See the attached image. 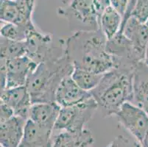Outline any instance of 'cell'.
<instances>
[{
	"mask_svg": "<svg viewBox=\"0 0 148 147\" xmlns=\"http://www.w3.org/2000/svg\"><path fill=\"white\" fill-rule=\"evenodd\" d=\"M107 39L98 30H78L66 40V54L75 68L104 75L114 68Z\"/></svg>",
	"mask_w": 148,
	"mask_h": 147,
	"instance_id": "1",
	"label": "cell"
},
{
	"mask_svg": "<svg viewBox=\"0 0 148 147\" xmlns=\"http://www.w3.org/2000/svg\"><path fill=\"white\" fill-rule=\"evenodd\" d=\"M134 70L113 68L103 75L97 86L91 91L104 117L116 116L124 104L132 102Z\"/></svg>",
	"mask_w": 148,
	"mask_h": 147,
	"instance_id": "2",
	"label": "cell"
},
{
	"mask_svg": "<svg viewBox=\"0 0 148 147\" xmlns=\"http://www.w3.org/2000/svg\"><path fill=\"white\" fill-rule=\"evenodd\" d=\"M73 70L66 54L58 60L38 64L26 84L33 104L56 102L58 88L64 78L72 75Z\"/></svg>",
	"mask_w": 148,
	"mask_h": 147,
	"instance_id": "3",
	"label": "cell"
},
{
	"mask_svg": "<svg viewBox=\"0 0 148 147\" xmlns=\"http://www.w3.org/2000/svg\"><path fill=\"white\" fill-rule=\"evenodd\" d=\"M27 56L39 64L60 59L66 55V40L45 34L32 25L25 39Z\"/></svg>",
	"mask_w": 148,
	"mask_h": 147,
	"instance_id": "4",
	"label": "cell"
},
{
	"mask_svg": "<svg viewBox=\"0 0 148 147\" xmlns=\"http://www.w3.org/2000/svg\"><path fill=\"white\" fill-rule=\"evenodd\" d=\"M97 110L98 105L93 97L77 105L61 107L54 129L70 133L82 131Z\"/></svg>",
	"mask_w": 148,
	"mask_h": 147,
	"instance_id": "5",
	"label": "cell"
},
{
	"mask_svg": "<svg viewBox=\"0 0 148 147\" xmlns=\"http://www.w3.org/2000/svg\"><path fill=\"white\" fill-rule=\"evenodd\" d=\"M37 66L27 55L11 60L1 59V90L26 85Z\"/></svg>",
	"mask_w": 148,
	"mask_h": 147,
	"instance_id": "6",
	"label": "cell"
},
{
	"mask_svg": "<svg viewBox=\"0 0 148 147\" xmlns=\"http://www.w3.org/2000/svg\"><path fill=\"white\" fill-rule=\"evenodd\" d=\"M115 116L136 140L142 143L148 132V115L142 109L127 102L122 105Z\"/></svg>",
	"mask_w": 148,
	"mask_h": 147,
	"instance_id": "7",
	"label": "cell"
},
{
	"mask_svg": "<svg viewBox=\"0 0 148 147\" xmlns=\"http://www.w3.org/2000/svg\"><path fill=\"white\" fill-rule=\"evenodd\" d=\"M106 47L108 52L113 57L114 68L134 70L138 63L143 62L138 58L131 42L122 32L107 40Z\"/></svg>",
	"mask_w": 148,
	"mask_h": 147,
	"instance_id": "8",
	"label": "cell"
},
{
	"mask_svg": "<svg viewBox=\"0 0 148 147\" xmlns=\"http://www.w3.org/2000/svg\"><path fill=\"white\" fill-rule=\"evenodd\" d=\"M64 14H70L77 22L84 27V30L99 29L95 0H71Z\"/></svg>",
	"mask_w": 148,
	"mask_h": 147,
	"instance_id": "9",
	"label": "cell"
},
{
	"mask_svg": "<svg viewBox=\"0 0 148 147\" xmlns=\"http://www.w3.org/2000/svg\"><path fill=\"white\" fill-rule=\"evenodd\" d=\"M0 102L11 107L15 116L29 119L33 102L26 85L1 90Z\"/></svg>",
	"mask_w": 148,
	"mask_h": 147,
	"instance_id": "10",
	"label": "cell"
},
{
	"mask_svg": "<svg viewBox=\"0 0 148 147\" xmlns=\"http://www.w3.org/2000/svg\"><path fill=\"white\" fill-rule=\"evenodd\" d=\"M92 98L91 92L79 87L71 76L64 78L56 94V102L60 107H71Z\"/></svg>",
	"mask_w": 148,
	"mask_h": 147,
	"instance_id": "11",
	"label": "cell"
},
{
	"mask_svg": "<svg viewBox=\"0 0 148 147\" xmlns=\"http://www.w3.org/2000/svg\"><path fill=\"white\" fill-rule=\"evenodd\" d=\"M119 32H122L131 42L138 58L141 61H144L148 43V28L145 23L130 16Z\"/></svg>",
	"mask_w": 148,
	"mask_h": 147,
	"instance_id": "12",
	"label": "cell"
},
{
	"mask_svg": "<svg viewBox=\"0 0 148 147\" xmlns=\"http://www.w3.org/2000/svg\"><path fill=\"white\" fill-rule=\"evenodd\" d=\"M27 118L13 116L9 119L1 122L0 144L2 147H18L25 134Z\"/></svg>",
	"mask_w": 148,
	"mask_h": 147,
	"instance_id": "13",
	"label": "cell"
},
{
	"mask_svg": "<svg viewBox=\"0 0 148 147\" xmlns=\"http://www.w3.org/2000/svg\"><path fill=\"white\" fill-rule=\"evenodd\" d=\"M148 115V66L143 62L138 63L133 76V100Z\"/></svg>",
	"mask_w": 148,
	"mask_h": 147,
	"instance_id": "14",
	"label": "cell"
},
{
	"mask_svg": "<svg viewBox=\"0 0 148 147\" xmlns=\"http://www.w3.org/2000/svg\"><path fill=\"white\" fill-rule=\"evenodd\" d=\"M61 107L56 102L32 105L29 119L42 127L53 130Z\"/></svg>",
	"mask_w": 148,
	"mask_h": 147,
	"instance_id": "15",
	"label": "cell"
},
{
	"mask_svg": "<svg viewBox=\"0 0 148 147\" xmlns=\"http://www.w3.org/2000/svg\"><path fill=\"white\" fill-rule=\"evenodd\" d=\"M94 143L90 130L84 129L77 133L64 131L56 135L52 147H91Z\"/></svg>",
	"mask_w": 148,
	"mask_h": 147,
	"instance_id": "16",
	"label": "cell"
},
{
	"mask_svg": "<svg viewBox=\"0 0 148 147\" xmlns=\"http://www.w3.org/2000/svg\"><path fill=\"white\" fill-rule=\"evenodd\" d=\"M123 18L112 6H108L103 12L99 19V27L107 40H111L121 29Z\"/></svg>",
	"mask_w": 148,
	"mask_h": 147,
	"instance_id": "17",
	"label": "cell"
},
{
	"mask_svg": "<svg viewBox=\"0 0 148 147\" xmlns=\"http://www.w3.org/2000/svg\"><path fill=\"white\" fill-rule=\"evenodd\" d=\"M103 76V75H98L88 70L75 67H74L71 75L73 80L79 87L88 92H91L97 86Z\"/></svg>",
	"mask_w": 148,
	"mask_h": 147,
	"instance_id": "18",
	"label": "cell"
},
{
	"mask_svg": "<svg viewBox=\"0 0 148 147\" xmlns=\"http://www.w3.org/2000/svg\"><path fill=\"white\" fill-rule=\"evenodd\" d=\"M27 55L25 41H16L1 37V59L11 60Z\"/></svg>",
	"mask_w": 148,
	"mask_h": 147,
	"instance_id": "19",
	"label": "cell"
},
{
	"mask_svg": "<svg viewBox=\"0 0 148 147\" xmlns=\"http://www.w3.org/2000/svg\"><path fill=\"white\" fill-rule=\"evenodd\" d=\"M0 18L5 23L21 25V15L16 0H0Z\"/></svg>",
	"mask_w": 148,
	"mask_h": 147,
	"instance_id": "20",
	"label": "cell"
},
{
	"mask_svg": "<svg viewBox=\"0 0 148 147\" xmlns=\"http://www.w3.org/2000/svg\"><path fill=\"white\" fill-rule=\"evenodd\" d=\"M33 22L30 23L27 26L18 25L12 23H5L1 27V37L16 41H24L27 37V32Z\"/></svg>",
	"mask_w": 148,
	"mask_h": 147,
	"instance_id": "21",
	"label": "cell"
},
{
	"mask_svg": "<svg viewBox=\"0 0 148 147\" xmlns=\"http://www.w3.org/2000/svg\"><path fill=\"white\" fill-rule=\"evenodd\" d=\"M106 147H142V144L136 139L130 140L124 135H119Z\"/></svg>",
	"mask_w": 148,
	"mask_h": 147,
	"instance_id": "22",
	"label": "cell"
},
{
	"mask_svg": "<svg viewBox=\"0 0 148 147\" xmlns=\"http://www.w3.org/2000/svg\"><path fill=\"white\" fill-rule=\"evenodd\" d=\"M130 1V0H111V6L117 10L123 18Z\"/></svg>",
	"mask_w": 148,
	"mask_h": 147,
	"instance_id": "23",
	"label": "cell"
},
{
	"mask_svg": "<svg viewBox=\"0 0 148 147\" xmlns=\"http://www.w3.org/2000/svg\"><path fill=\"white\" fill-rule=\"evenodd\" d=\"M1 102V116H0V119H1V122L2 121H5L6 120L9 119L13 116H15L14 111L11 107H10L8 105H7L6 104Z\"/></svg>",
	"mask_w": 148,
	"mask_h": 147,
	"instance_id": "24",
	"label": "cell"
},
{
	"mask_svg": "<svg viewBox=\"0 0 148 147\" xmlns=\"http://www.w3.org/2000/svg\"><path fill=\"white\" fill-rule=\"evenodd\" d=\"M141 144H142V147H148V132L144 137L143 141H142Z\"/></svg>",
	"mask_w": 148,
	"mask_h": 147,
	"instance_id": "25",
	"label": "cell"
},
{
	"mask_svg": "<svg viewBox=\"0 0 148 147\" xmlns=\"http://www.w3.org/2000/svg\"><path fill=\"white\" fill-rule=\"evenodd\" d=\"M144 63L148 66V43L147 45L146 48V52H145V60H144Z\"/></svg>",
	"mask_w": 148,
	"mask_h": 147,
	"instance_id": "26",
	"label": "cell"
},
{
	"mask_svg": "<svg viewBox=\"0 0 148 147\" xmlns=\"http://www.w3.org/2000/svg\"><path fill=\"white\" fill-rule=\"evenodd\" d=\"M145 25H146V26H147V27L148 28V19L147 20V21H146V22H145Z\"/></svg>",
	"mask_w": 148,
	"mask_h": 147,
	"instance_id": "27",
	"label": "cell"
},
{
	"mask_svg": "<svg viewBox=\"0 0 148 147\" xmlns=\"http://www.w3.org/2000/svg\"><path fill=\"white\" fill-rule=\"evenodd\" d=\"M60 1H61V2H63V3H64V4L66 3V0H60Z\"/></svg>",
	"mask_w": 148,
	"mask_h": 147,
	"instance_id": "28",
	"label": "cell"
},
{
	"mask_svg": "<svg viewBox=\"0 0 148 147\" xmlns=\"http://www.w3.org/2000/svg\"><path fill=\"white\" fill-rule=\"evenodd\" d=\"M1 147H2V146H1Z\"/></svg>",
	"mask_w": 148,
	"mask_h": 147,
	"instance_id": "29",
	"label": "cell"
}]
</instances>
